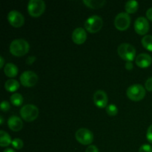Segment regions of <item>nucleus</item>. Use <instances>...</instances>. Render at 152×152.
<instances>
[{
  "label": "nucleus",
  "mask_w": 152,
  "mask_h": 152,
  "mask_svg": "<svg viewBox=\"0 0 152 152\" xmlns=\"http://www.w3.org/2000/svg\"><path fill=\"white\" fill-rule=\"evenodd\" d=\"M9 50L12 55L20 57V56H25L28 53L30 50V45L26 40L22 39H17L13 40L10 43Z\"/></svg>",
  "instance_id": "f257e3e1"
},
{
  "label": "nucleus",
  "mask_w": 152,
  "mask_h": 152,
  "mask_svg": "<svg viewBox=\"0 0 152 152\" xmlns=\"http://www.w3.org/2000/svg\"><path fill=\"white\" fill-rule=\"evenodd\" d=\"M119 56L126 62H132L136 59L137 50L133 45L129 43H123L117 48Z\"/></svg>",
  "instance_id": "f03ea898"
},
{
  "label": "nucleus",
  "mask_w": 152,
  "mask_h": 152,
  "mask_svg": "<svg viewBox=\"0 0 152 152\" xmlns=\"http://www.w3.org/2000/svg\"><path fill=\"white\" fill-rule=\"evenodd\" d=\"M145 89L143 86L140 84L132 85L130 87L128 88L126 91V94L129 99L134 102H139L142 100L145 96Z\"/></svg>",
  "instance_id": "7ed1b4c3"
},
{
  "label": "nucleus",
  "mask_w": 152,
  "mask_h": 152,
  "mask_svg": "<svg viewBox=\"0 0 152 152\" xmlns=\"http://www.w3.org/2000/svg\"><path fill=\"white\" fill-rule=\"evenodd\" d=\"M45 3L42 0H31L28 4V12L32 17H39L45 10Z\"/></svg>",
  "instance_id": "20e7f679"
},
{
  "label": "nucleus",
  "mask_w": 152,
  "mask_h": 152,
  "mask_svg": "<svg viewBox=\"0 0 152 152\" xmlns=\"http://www.w3.org/2000/svg\"><path fill=\"white\" fill-rule=\"evenodd\" d=\"M20 115L26 122L34 121L39 116V109L36 105L27 104L20 109Z\"/></svg>",
  "instance_id": "39448f33"
},
{
  "label": "nucleus",
  "mask_w": 152,
  "mask_h": 152,
  "mask_svg": "<svg viewBox=\"0 0 152 152\" xmlns=\"http://www.w3.org/2000/svg\"><path fill=\"white\" fill-rule=\"evenodd\" d=\"M103 25V21L100 16L94 15L90 16L85 22V28L91 34H95L101 30Z\"/></svg>",
  "instance_id": "423d86ee"
},
{
  "label": "nucleus",
  "mask_w": 152,
  "mask_h": 152,
  "mask_svg": "<svg viewBox=\"0 0 152 152\" xmlns=\"http://www.w3.org/2000/svg\"><path fill=\"white\" fill-rule=\"evenodd\" d=\"M75 138L82 145H88L93 142L94 134L89 129L82 128L77 131L75 134Z\"/></svg>",
  "instance_id": "0eeeda50"
},
{
  "label": "nucleus",
  "mask_w": 152,
  "mask_h": 152,
  "mask_svg": "<svg viewBox=\"0 0 152 152\" xmlns=\"http://www.w3.org/2000/svg\"><path fill=\"white\" fill-rule=\"evenodd\" d=\"M131 18L129 13L126 12L120 13L114 19V25L117 30L120 31H126L130 27Z\"/></svg>",
  "instance_id": "6e6552de"
},
{
  "label": "nucleus",
  "mask_w": 152,
  "mask_h": 152,
  "mask_svg": "<svg viewBox=\"0 0 152 152\" xmlns=\"http://www.w3.org/2000/svg\"><path fill=\"white\" fill-rule=\"evenodd\" d=\"M19 80L22 86L27 88H31L37 85L39 77L34 71H26L21 74Z\"/></svg>",
  "instance_id": "1a4fd4ad"
},
{
  "label": "nucleus",
  "mask_w": 152,
  "mask_h": 152,
  "mask_svg": "<svg viewBox=\"0 0 152 152\" xmlns=\"http://www.w3.org/2000/svg\"><path fill=\"white\" fill-rule=\"evenodd\" d=\"M7 20L10 25L14 28H20L25 24L24 16L17 10H11L7 15Z\"/></svg>",
  "instance_id": "9d476101"
},
{
  "label": "nucleus",
  "mask_w": 152,
  "mask_h": 152,
  "mask_svg": "<svg viewBox=\"0 0 152 152\" xmlns=\"http://www.w3.org/2000/svg\"><path fill=\"white\" fill-rule=\"evenodd\" d=\"M149 23L146 18L138 17L134 22V31L139 35H145L149 31Z\"/></svg>",
  "instance_id": "9b49d317"
},
{
  "label": "nucleus",
  "mask_w": 152,
  "mask_h": 152,
  "mask_svg": "<svg viewBox=\"0 0 152 152\" xmlns=\"http://www.w3.org/2000/svg\"><path fill=\"white\" fill-rule=\"evenodd\" d=\"M108 95L104 91L98 90L94 94V102L99 108H106L108 105Z\"/></svg>",
  "instance_id": "f8f14e48"
},
{
  "label": "nucleus",
  "mask_w": 152,
  "mask_h": 152,
  "mask_svg": "<svg viewBox=\"0 0 152 152\" xmlns=\"http://www.w3.org/2000/svg\"><path fill=\"white\" fill-rule=\"evenodd\" d=\"M87 39V34L83 28H77L73 31L72 40L75 44L82 45Z\"/></svg>",
  "instance_id": "ddd939ff"
},
{
  "label": "nucleus",
  "mask_w": 152,
  "mask_h": 152,
  "mask_svg": "<svg viewBox=\"0 0 152 152\" xmlns=\"http://www.w3.org/2000/svg\"><path fill=\"white\" fill-rule=\"evenodd\" d=\"M135 63L141 68H146L152 63V58L149 54L145 53H140L135 59Z\"/></svg>",
  "instance_id": "4468645a"
},
{
  "label": "nucleus",
  "mask_w": 152,
  "mask_h": 152,
  "mask_svg": "<svg viewBox=\"0 0 152 152\" xmlns=\"http://www.w3.org/2000/svg\"><path fill=\"white\" fill-rule=\"evenodd\" d=\"M7 125L10 130L13 132H18L21 131L23 128V123L22 120L17 116H11L7 120Z\"/></svg>",
  "instance_id": "2eb2a0df"
},
{
  "label": "nucleus",
  "mask_w": 152,
  "mask_h": 152,
  "mask_svg": "<svg viewBox=\"0 0 152 152\" xmlns=\"http://www.w3.org/2000/svg\"><path fill=\"white\" fill-rule=\"evenodd\" d=\"M19 72V69L13 63H7L4 67V73L7 77L13 78V77H16Z\"/></svg>",
  "instance_id": "dca6fc26"
},
{
  "label": "nucleus",
  "mask_w": 152,
  "mask_h": 152,
  "mask_svg": "<svg viewBox=\"0 0 152 152\" xmlns=\"http://www.w3.org/2000/svg\"><path fill=\"white\" fill-rule=\"evenodd\" d=\"M83 3L88 7L92 9H99L103 7L106 1L104 0H84Z\"/></svg>",
  "instance_id": "f3484780"
},
{
  "label": "nucleus",
  "mask_w": 152,
  "mask_h": 152,
  "mask_svg": "<svg viewBox=\"0 0 152 152\" xmlns=\"http://www.w3.org/2000/svg\"><path fill=\"white\" fill-rule=\"evenodd\" d=\"M19 88V83H18L17 80H13V79H10L7 80L4 83V88L8 92H14L18 90Z\"/></svg>",
  "instance_id": "a211bd4d"
},
{
  "label": "nucleus",
  "mask_w": 152,
  "mask_h": 152,
  "mask_svg": "<svg viewBox=\"0 0 152 152\" xmlns=\"http://www.w3.org/2000/svg\"><path fill=\"white\" fill-rule=\"evenodd\" d=\"M138 7H139V4L137 1H134V0H130L128 1L126 3L125 5V10H126L127 13H134L137 11Z\"/></svg>",
  "instance_id": "6ab92c4d"
},
{
  "label": "nucleus",
  "mask_w": 152,
  "mask_h": 152,
  "mask_svg": "<svg viewBox=\"0 0 152 152\" xmlns=\"http://www.w3.org/2000/svg\"><path fill=\"white\" fill-rule=\"evenodd\" d=\"M11 143L12 140L10 135L4 131H0V145H1V147L8 146Z\"/></svg>",
  "instance_id": "aec40b11"
},
{
  "label": "nucleus",
  "mask_w": 152,
  "mask_h": 152,
  "mask_svg": "<svg viewBox=\"0 0 152 152\" xmlns=\"http://www.w3.org/2000/svg\"><path fill=\"white\" fill-rule=\"evenodd\" d=\"M10 102L13 104L15 106H21L23 103V96L20 94H14L11 95V96L10 97Z\"/></svg>",
  "instance_id": "412c9836"
},
{
  "label": "nucleus",
  "mask_w": 152,
  "mask_h": 152,
  "mask_svg": "<svg viewBox=\"0 0 152 152\" xmlns=\"http://www.w3.org/2000/svg\"><path fill=\"white\" fill-rule=\"evenodd\" d=\"M142 46L145 48L146 50L152 51V36L151 35H145L142 37L141 40Z\"/></svg>",
  "instance_id": "4be33fe9"
},
{
  "label": "nucleus",
  "mask_w": 152,
  "mask_h": 152,
  "mask_svg": "<svg viewBox=\"0 0 152 152\" xmlns=\"http://www.w3.org/2000/svg\"><path fill=\"white\" fill-rule=\"evenodd\" d=\"M106 110V113L110 116H116L117 114H118V108L114 104H111V105H108V106L105 108Z\"/></svg>",
  "instance_id": "5701e85b"
},
{
  "label": "nucleus",
  "mask_w": 152,
  "mask_h": 152,
  "mask_svg": "<svg viewBox=\"0 0 152 152\" xmlns=\"http://www.w3.org/2000/svg\"><path fill=\"white\" fill-rule=\"evenodd\" d=\"M11 144L12 145H13V148H16V149L17 150L22 149L24 146L23 141L21 139H19V138H15V139H13V140H12Z\"/></svg>",
  "instance_id": "b1692460"
},
{
  "label": "nucleus",
  "mask_w": 152,
  "mask_h": 152,
  "mask_svg": "<svg viewBox=\"0 0 152 152\" xmlns=\"http://www.w3.org/2000/svg\"><path fill=\"white\" fill-rule=\"evenodd\" d=\"M10 108V105L8 102L4 100L1 102V110L4 112H6V111H8Z\"/></svg>",
  "instance_id": "393cba45"
},
{
  "label": "nucleus",
  "mask_w": 152,
  "mask_h": 152,
  "mask_svg": "<svg viewBox=\"0 0 152 152\" xmlns=\"http://www.w3.org/2000/svg\"><path fill=\"white\" fill-rule=\"evenodd\" d=\"M139 152H152V147L148 144H144L140 146Z\"/></svg>",
  "instance_id": "a878e982"
},
{
  "label": "nucleus",
  "mask_w": 152,
  "mask_h": 152,
  "mask_svg": "<svg viewBox=\"0 0 152 152\" xmlns=\"http://www.w3.org/2000/svg\"><path fill=\"white\" fill-rule=\"evenodd\" d=\"M145 89L148 91H152V77H150L146 80L145 83Z\"/></svg>",
  "instance_id": "bb28decb"
},
{
  "label": "nucleus",
  "mask_w": 152,
  "mask_h": 152,
  "mask_svg": "<svg viewBox=\"0 0 152 152\" xmlns=\"http://www.w3.org/2000/svg\"><path fill=\"white\" fill-rule=\"evenodd\" d=\"M146 138L147 140L152 144V125H151V126L148 127V130H147Z\"/></svg>",
  "instance_id": "cd10ccee"
},
{
  "label": "nucleus",
  "mask_w": 152,
  "mask_h": 152,
  "mask_svg": "<svg viewBox=\"0 0 152 152\" xmlns=\"http://www.w3.org/2000/svg\"><path fill=\"white\" fill-rule=\"evenodd\" d=\"M86 152H99L97 147L94 145H91L86 148Z\"/></svg>",
  "instance_id": "c85d7f7f"
},
{
  "label": "nucleus",
  "mask_w": 152,
  "mask_h": 152,
  "mask_svg": "<svg viewBox=\"0 0 152 152\" xmlns=\"http://www.w3.org/2000/svg\"><path fill=\"white\" fill-rule=\"evenodd\" d=\"M36 59H37V58H36L35 56H29V57H28V59H26V63L28 64V65H32V64L35 62Z\"/></svg>",
  "instance_id": "c756f323"
},
{
  "label": "nucleus",
  "mask_w": 152,
  "mask_h": 152,
  "mask_svg": "<svg viewBox=\"0 0 152 152\" xmlns=\"http://www.w3.org/2000/svg\"><path fill=\"white\" fill-rule=\"evenodd\" d=\"M146 18L148 20L151 21L152 22V7L148 9L146 11Z\"/></svg>",
  "instance_id": "7c9ffc66"
},
{
  "label": "nucleus",
  "mask_w": 152,
  "mask_h": 152,
  "mask_svg": "<svg viewBox=\"0 0 152 152\" xmlns=\"http://www.w3.org/2000/svg\"><path fill=\"white\" fill-rule=\"evenodd\" d=\"M125 67H126V68L128 71H131V70L133 69L134 65L133 63H132V62H126Z\"/></svg>",
  "instance_id": "2f4dec72"
},
{
  "label": "nucleus",
  "mask_w": 152,
  "mask_h": 152,
  "mask_svg": "<svg viewBox=\"0 0 152 152\" xmlns=\"http://www.w3.org/2000/svg\"><path fill=\"white\" fill-rule=\"evenodd\" d=\"M4 59L2 56H0V68H2L4 66Z\"/></svg>",
  "instance_id": "473e14b6"
},
{
  "label": "nucleus",
  "mask_w": 152,
  "mask_h": 152,
  "mask_svg": "<svg viewBox=\"0 0 152 152\" xmlns=\"http://www.w3.org/2000/svg\"><path fill=\"white\" fill-rule=\"evenodd\" d=\"M3 152H16V151H15L13 149H12V148H6V149Z\"/></svg>",
  "instance_id": "72a5a7b5"
},
{
  "label": "nucleus",
  "mask_w": 152,
  "mask_h": 152,
  "mask_svg": "<svg viewBox=\"0 0 152 152\" xmlns=\"http://www.w3.org/2000/svg\"><path fill=\"white\" fill-rule=\"evenodd\" d=\"M0 120H1V122H0V124H1V126H2L3 122H4V119H3L2 116H1V117H0Z\"/></svg>",
  "instance_id": "f704fd0d"
}]
</instances>
